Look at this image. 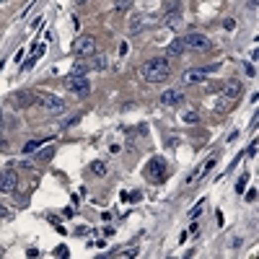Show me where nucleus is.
Segmentation results:
<instances>
[{
    "label": "nucleus",
    "instance_id": "obj_21",
    "mask_svg": "<svg viewBox=\"0 0 259 259\" xmlns=\"http://www.w3.org/2000/svg\"><path fill=\"white\" fill-rule=\"evenodd\" d=\"M88 65L96 67V70H104V67H106V60H104V57H96L94 62H88Z\"/></svg>",
    "mask_w": 259,
    "mask_h": 259
},
{
    "label": "nucleus",
    "instance_id": "obj_22",
    "mask_svg": "<svg viewBox=\"0 0 259 259\" xmlns=\"http://www.w3.org/2000/svg\"><path fill=\"white\" fill-rule=\"evenodd\" d=\"M114 5H117V10H125L132 5V0H114Z\"/></svg>",
    "mask_w": 259,
    "mask_h": 259
},
{
    "label": "nucleus",
    "instance_id": "obj_7",
    "mask_svg": "<svg viewBox=\"0 0 259 259\" xmlns=\"http://www.w3.org/2000/svg\"><path fill=\"white\" fill-rule=\"evenodd\" d=\"M210 70H215V67H210ZM210 70H202V67H192V70H184L182 75V83H202V81H207V73Z\"/></svg>",
    "mask_w": 259,
    "mask_h": 259
},
{
    "label": "nucleus",
    "instance_id": "obj_18",
    "mask_svg": "<svg viewBox=\"0 0 259 259\" xmlns=\"http://www.w3.org/2000/svg\"><path fill=\"white\" fill-rule=\"evenodd\" d=\"M197 119H200L197 111H184V114H182V122H189V125H195Z\"/></svg>",
    "mask_w": 259,
    "mask_h": 259
},
{
    "label": "nucleus",
    "instance_id": "obj_24",
    "mask_svg": "<svg viewBox=\"0 0 259 259\" xmlns=\"http://www.w3.org/2000/svg\"><path fill=\"white\" fill-rule=\"evenodd\" d=\"M223 26H226L228 31H233V29H236V21H233V18H226V21H223Z\"/></svg>",
    "mask_w": 259,
    "mask_h": 259
},
{
    "label": "nucleus",
    "instance_id": "obj_6",
    "mask_svg": "<svg viewBox=\"0 0 259 259\" xmlns=\"http://www.w3.org/2000/svg\"><path fill=\"white\" fill-rule=\"evenodd\" d=\"M96 52V39L94 37H81L75 44V54L78 57H91V54Z\"/></svg>",
    "mask_w": 259,
    "mask_h": 259
},
{
    "label": "nucleus",
    "instance_id": "obj_19",
    "mask_svg": "<svg viewBox=\"0 0 259 259\" xmlns=\"http://www.w3.org/2000/svg\"><path fill=\"white\" fill-rule=\"evenodd\" d=\"M166 21H168V26H176L179 24V10L174 8L171 13H166Z\"/></svg>",
    "mask_w": 259,
    "mask_h": 259
},
{
    "label": "nucleus",
    "instance_id": "obj_5",
    "mask_svg": "<svg viewBox=\"0 0 259 259\" xmlns=\"http://www.w3.org/2000/svg\"><path fill=\"white\" fill-rule=\"evenodd\" d=\"M16 187H18V174L13 171V168H5V171H0V192L8 195V192H13Z\"/></svg>",
    "mask_w": 259,
    "mask_h": 259
},
{
    "label": "nucleus",
    "instance_id": "obj_11",
    "mask_svg": "<svg viewBox=\"0 0 259 259\" xmlns=\"http://www.w3.org/2000/svg\"><path fill=\"white\" fill-rule=\"evenodd\" d=\"M182 99H184L182 91H176V88H168V91L161 94V104H163V106H176V104H182Z\"/></svg>",
    "mask_w": 259,
    "mask_h": 259
},
{
    "label": "nucleus",
    "instance_id": "obj_16",
    "mask_svg": "<svg viewBox=\"0 0 259 259\" xmlns=\"http://www.w3.org/2000/svg\"><path fill=\"white\" fill-rule=\"evenodd\" d=\"M52 155H54V148H52V145H47L44 151L39 148V153H37V161H39V163H42V161H50Z\"/></svg>",
    "mask_w": 259,
    "mask_h": 259
},
{
    "label": "nucleus",
    "instance_id": "obj_4",
    "mask_svg": "<svg viewBox=\"0 0 259 259\" xmlns=\"http://www.w3.org/2000/svg\"><path fill=\"white\" fill-rule=\"evenodd\" d=\"M187 50H195V52H207L210 50V39L202 37V34H187V37H182Z\"/></svg>",
    "mask_w": 259,
    "mask_h": 259
},
{
    "label": "nucleus",
    "instance_id": "obj_1",
    "mask_svg": "<svg viewBox=\"0 0 259 259\" xmlns=\"http://www.w3.org/2000/svg\"><path fill=\"white\" fill-rule=\"evenodd\" d=\"M168 73H171V67H168V62L163 57H153L143 65V75L148 83H163L168 78Z\"/></svg>",
    "mask_w": 259,
    "mask_h": 259
},
{
    "label": "nucleus",
    "instance_id": "obj_12",
    "mask_svg": "<svg viewBox=\"0 0 259 259\" xmlns=\"http://www.w3.org/2000/svg\"><path fill=\"white\" fill-rule=\"evenodd\" d=\"M42 54H44V44H34V50H31V57L24 62V70H31V67H34V62H37L39 57H42Z\"/></svg>",
    "mask_w": 259,
    "mask_h": 259
},
{
    "label": "nucleus",
    "instance_id": "obj_26",
    "mask_svg": "<svg viewBox=\"0 0 259 259\" xmlns=\"http://www.w3.org/2000/svg\"><path fill=\"white\" fill-rule=\"evenodd\" d=\"M0 218H3V220H8V218H10V212H8L5 207H0Z\"/></svg>",
    "mask_w": 259,
    "mask_h": 259
},
{
    "label": "nucleus",
    "instance_id": "obj_13",
    "mask_svg": "<svg viewBox=\"0 0 259 259\" xmlns=\"http://www.w3.org/2000/svg\"><path fill=\"white\" fill-rule=\"evenodd\" d=\"M187 50V44H184V39H174L171 44H168V50H166V54L168 57H179V54H182Z\"/></svg>",
    "mask_w": 259,
    "mask_h": 259
},
{
    "label": "nucleus",
    "instance_id": "obj_23",
    "mask_svg": "<svg viewBox=\"0 0 259 259\" xmlns=\"http://www.w3.org/2000/svg\"><path fill=\"white\" fill-rule=\"evenodd\" d=\"M202 207H205V202H197V205L192 207V215H189V218H192V220H195V218L200 215V212H202Z\"/></svg>",
    "mask_w": 259,
    "mask_h": 259
},
{
    "label": "nucleus",
    "instance_id": "obj_25",
    "mask_svg": "<svg viewBox=\"0 0 259 259\" xmlns=\"http://www.w3.org/2000/svg\"><path fill=\"white\" fill-rule=\"evenodd\" d=\"M54 257H67V249H65V246H60V249H54Z\"/></svg>",
    "mask_w": 259,
    "mask_h": 259
},
{
    "label": "nucleus",
    "instance_id": "obj_3",
    "mask_svg": "<svg viewBox=\"0 0 259 259\" xmlns=\"http://www.w3.org/2000/svg\"><path fill=\"white\" fill-rule=\"evenodd\" d=\"M65 88H70V91L78 94V96H86L88 91H91V83H88L86 75H67L65 78Z\"/></svg>",
    "mask_w": 259,
    "mask_h": 259
},
{
    "label": "nucleus",
    "instance_id": "obj_17",
    "mask_svg": "<svg viewBox=\"0 0 259 259\" xmlns=\"http://www.w3.org/2000/svg\"><path fill=\"white\" fill-rule=\"evenodd\" d=\"M91 171H94L96 176H104V174L109 171V166H106L104 161H94V163H91Z\"/></svg>",
    "mask_w": 259,
    "mask_h": 259
},
{
    "label": "nucleus",
    "instance_id": "obj_27",
    "mask_svg": "<svg viewBox=\"0 0 259 259\" xmlns=\"http://www.w3.org/2000/svg\"><path fill=\"white\" fill-rule=\"evenodd\" d=\"M5 148H8V143H5V140H0V151H5Z\"/></svg>",
    "mask_w": 259,
    "mask_h": 259
},
{
    "label": "nucleus",
    "instance_id": "obj_15",
    "mask_svg": "<svg viewBox=\"0 0 259 259\" xmlns=\"http://www.w3.org/2000/svg\"><path fill=\"white\" fill-rule=\"evenodd\" d=\"M88 70H91V65H88V62H83V60H81V62H75V65H73L70 75H86Z\"/></svg>",
    "mask_w": 259,
    "mask_h": 259
},
{
    "label": "nucleus",
    "instance_id": "obj_10",
    "mask_svg": "<svg viewBox=\"0 0 259 259\" xmlns=\"http://www.w3.org/2000/svg\"><path fill=\"white\" fill-rule=\"evenodd\" d=\"M145 171H148V176L153 179V182H161V179L166 176V166H163L161 158H153V161L148 163V168H145Z\"/></svg>",
    "mask_w": 259,
    "mask_h": 259
},
{
    "label": "nucleus",
    "instance_id": "obj_14",
    "mask_svg": "<svg viewBox=\"0 0 259 259\" xmlns=\"http://www.w3.org/2000/svg\"><path fill=\"white\" fill-rule=\"evenodd\" d=\"M50 140H29L26 145H24V153L29 155V153H37L39 148H42V145H47Z\"/></svg>",
    "mask_w": 259,
    "mask_h": 259
},
{
    "label": "nucleus",
    "instance_id": "obj_9",
    "mask_svg": "<svg viewBox=\"0 0 259 259\" xmlns=\"http://www.w3.org/2000/svg\"><path fill=\"white\" fill-rule=\"evenodd\" d=\"M10 104H13L16 109H26L34 104V94L31 91H16L13 96H10Z\"/></svg>",
    "mask_w": 259,
    "mask_h": 259
},
{
    "label": "nucleus",
    "instance_id": "obj_20",
    "mask_svg": "<svg viewBox=\"0 0 259 259\" xmlns=\"http://www.w3.org/2000/svg\"><path fill=\"white\" fill-rule=\"evenodd\" d=\"M246 182H249V174H244V176L239 179V184H236V192H239V195H241L244 189H246Z\"/></svg>",
    "mask_w": 259,
    "mask_h": 259
},
{
    "label": "nucleus",
    "instance_id": "obj_2",
    "mask_svg": "<svg viewBox=\"0 0 259 259\" xmlns=\"http://www.w3.org/2000/svg\"><path fill=\"white\" fill-rule=\"evenodd\" d=\"M34 101L42 106V109H47V111H65V101L60 96H54L50 91H39V94H34Z\"/></svg>",
    "mask_w": 259,
    "mask_h": 259
},
{
    "label": "nucleus",
    "instance_id": "obj_8",
    "mask_svg": "<svg viewBox=\"0 0 259 259\" xmlns=\"http://www.w3.org/2000/svg\"><path fill=\"white\" fill-rule=\"evenodd\" d=\"M244 94V83L241 81H228L226 86H223V99L226 101H236Z\"/></svg>",
    "mask_w": 259,
    "mask_h": 259
}]
</instances>
